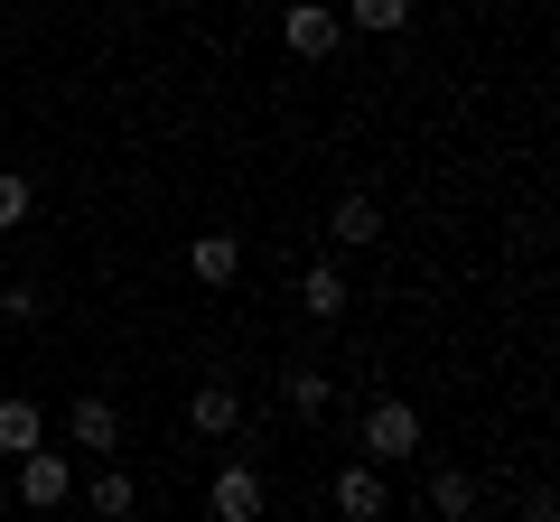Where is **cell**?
<instances>
[{
  "mask_svg": "<svg viewBox=\"0 0 560 522\" xmlns=\"http://www.w3.org/2000/svg\"><path fill=\"white\" fill-rule=\"evenodd\" d=\"M28 205H38V187H28L20 168H0V234H20V224H28Z\"/></svg>",
  "mask_w": 560,
  "mask_h": 522,
  "instance_id": "9a60e30c",
  "label": "cell"
},
{
  "mask_svg": "<svg viewBox=\"0 0 560 522\" xmlns=\"http://www.w3.org/2000/svg\"><path fill=\"white\" fill-rule=\"evenodd\" d=\"M47 439V420H38V402H0V458H28V448Z\"/></svg>",
  "mask_w": 560,
  "mask_h": 522,
  "instance_id": "7c38bea8",
  "label": "cell"
},
{
  "mask_svg": "<svg viewBox=\"0 0 560 522\" xmlns=\"http://www.w3.org/2000/svg\"><path fill=\"white\" fill-rule=\"evenodd\" d=\"M327 503H337V513H355V522H374V513H383V476H374V458L337 466V485H327Z\"/></svg>",
  "mask_w": 560,
  "mask_h": 522,
  "instance_id": "9c48e42d",
  "label": "cell"
},
{
  "mask_svg": "<svg viewBox=\"0 0 560 522\" xmlns=\"http://www.w3.org/2000/svg\"><path fill=\"white\" fill-rule=\"evenodd\" d=\"M327 242H346V252L383 242V205L374 197H337V205H327Z\"/></svg>",
  "mask_w": 560,
  "mask_h": 522,
  "instance_id": "ba28073f",
  "label": "cell"
},
{
  "mask_svg": "<svg viewBox=\"0 0 560 522\" xmlns=\"http://www.w3.org/2000/svg\"><path fill=\"white\" fill-rule=\"evenodd\" d=\"M187 429H197V439H234L243 429V392L234 382H197V392H187Z\"/></svg>",
  "mask_w": 560,
  "mask_h": 522,
  "instance_id": "277c9868",
  "label": "cell"
},
{
  "mask_svg": "<svg viewBox=\"0 0 560 522\" xmlns=\"http://www.w3.org/2000/svg\"><path fill=\"white\" fill-rule=\"evenodd\" d=\"M261 503H271V495H261L253 466H224V476L206 485V513H215V522H261Z\"/></svg>",
  "mask_w": 560,
  "mask_h": 522,
  "instance_id": "8992f818",
  "label": "cell"
},
{
  "mask_svg": "<svg viewBox=\"0 0 560 522\" xmlns=\"http://www.w3.org/2000/svg\"><path fill=\"white\" fill-rule=\"evenodd\" d=\"M337 20L364 28V38H401V28H411V0H346Z\"/></svg>",
  "mask_w": 560,
  "mask_h": 522,
  "instance_id": "8fae6325",
  "label": "cell"
},
{
  "mask_svg": "<svg viewBox=\"0 0 560 522\" xmlns=\"http://www.w3.org/2000/svg\"><path fill=\"white\" fill-rule=\"evenodd\" d=\"M66 439H75L84 458H113V448H121V411L103 402V392H84V402L66 411Z\"/></svg>",
  "mask_w": 560,
  "mask_h": 522,
  "instance_id": "5b68a950",
  "label": "cell"
},
{
  "mask_svg": "<svg viewBox=\"0 0 560 522\" xmlns=\"http://www.w3.org/2000/svg\"><path fill=\"white\" fill-rule=\"evenodd\" d=\"M131 503H140V485L121 476V466H103V476H94V513H113V522H121Z\"/></svg>",
  "mask_w": 560,
  "mask_h": 522,
  "instance_id": "2e32d148",
  "label": "cell"
},
{
  "mask_svg": "<svg viewBox=\"0 0 560 522\" xmlns=\"http://www.w3.org/2000/svg\"><path fill=\"white\" fill-rule=\"evenodd\" d=\"M187 271H197L206 289H234L243 281V242L234 234H197V242H187Z\"/></svg>",
  "mask_w": 560,
  "mask_h": 522,
  "instance_id": "52a82bcc",
  "label": "cell"
},
{
  "mask_svg": "<svg viewBox=\"0 0 560 522\" xmlns=\"http://www.w3.org/2000/svg\"><path fill=\"white\" fill-rule=\"evenodd\" d=\"M355 458H374V466L420 458V411L411 402H374V411H364V429H355Z\"/></svg>",
  "mask_w": 560,
  "mask_h": 522,
  "instance_id": "7a4b0ae2",
  "label": "cell"
},
{
  "mask_svg": "<svg viewBox=\"0 0 560 522\" xmlns=\"http://www.w3.org/2000/svg\"><path fill=\"white\" fill-rule=\"evenodd\" d=\"M300 308H308V318H346V271H337V261H308V271H300Z\"/></svg>",
  "mask_w": 560,
  "mask_h": 522,
  "instance_id": "30bf717a",
  "label": "cell"
},
{
  "mask_svg": "<svg viewBox=\"0 0 560 522\" xmlns=\"http://www.w3.org/2000/svg\"><path fill=\"white\" fill-rule=\"evenodd\" d=\"M327 402H337V382H327L318 364H290V411H300V420H327Z\"/></svg>",
  "mask_w": 560,
  "mask_h": 522,
  "instance_id": "5bb4252c",
  "label": "cell"
},
{
  "mask_svg": "<svg viewBox=\"0 0 560 522\" xmlns=\"http://www.w3.org/2000/svg\"><path fill=\"white\" fill-rule=\"evenodd\" d=\"M430 513H440V522H467V513H477V476L440 466V476H430Z\"/></svg>",
  "mask_w": 560,
  "mask_h": 522,
  "instance_id": "4fadbf2b",
  "label": "cell"
},
{
  "mask_svg": "<svg viewBox=\"0 0 560 522\" xmlns=\"http://www.w3.org/2000/svg\"><path fill=\"white\" fill-rule=\"evenodd\" d=\"M66 485H75V466H66L57 458V448H28V458H20V503H38V513H57V503H66Z\"/></svg>",
  "mask_w": 560,
  "mask_h": 522,
  "instance_id": "3957f363",
  "label": "cell"
},
{
  "mask_svg": "<svg viewBox=\"0 0 560 522\" xmlns=\"http://www.w3.org/2000/svg\"><path fill=\"white\" fill-rule=\"evenodd\" d=\"M280 47H290L300 66H327L346 47V20L327 10V0H280Z\"/></svg>",
  "mask_w": 560,
  "mask_h": 522,
  "instance_id": "6da1fadb",
  "label": "cell"
}]
</instances>
